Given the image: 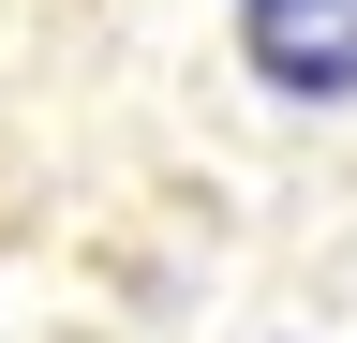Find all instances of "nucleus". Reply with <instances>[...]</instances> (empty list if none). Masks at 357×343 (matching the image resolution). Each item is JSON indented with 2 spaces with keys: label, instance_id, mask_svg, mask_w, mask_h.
<instances>
[{
  "label": "nucleus",
  "instance_id": "1",
  "mask_svg": "<svg viewBox=\"0 0 357 343\" xmlns=\"http://www.w3.org/2000/svg\"><path fill=\"white\" fill-rule=\"evenodd\" d=\"M238 45L283 105H342L357 90V0H238Z\"/></svg>",
  "mask_w": 357,
  "mask_h": 343
}]
</instances>
